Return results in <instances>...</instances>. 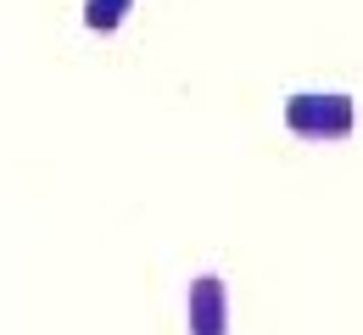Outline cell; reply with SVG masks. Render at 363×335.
<instances>
[{
	"instance_id": "2",
	"label": "cell",
	"mask_w": 363,
	"mask_h": 335,
	"mask_svg": "<svg viewBox=\"0 0 363 335\" xmlns=\"http://www.w3.org/2000/svg\"><path fill=\"white\" fill-rule=\"evenodd\" d=\"M190 335H224V285L201 274L190 290Z\"/></svg>"
},
{
	"instance_id": "1",
	"label": "cell",
	"mask_w": 363,
	"mask_h": 335,
	"mask_svg": "<svg viewBox=\"0 0 363 335\" xmlns=\"http://www.w3.org/2000/svg\"><path fill=\"white\" fill-rule=\"evenodd\" d=\"M285 123L296 129V135H330V140H341L347 129H352V101L347 96H296L285 106Z\"/></svg>"
}]
</instances>
